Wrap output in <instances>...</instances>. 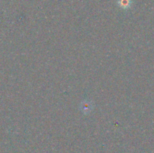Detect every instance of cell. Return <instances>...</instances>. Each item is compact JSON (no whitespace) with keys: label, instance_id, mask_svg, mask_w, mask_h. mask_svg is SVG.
<instances>
[{"label":"cell","instance_id":"cell-1","mask_svg":"<svg viewBox=\"0 0 154 153\" xmlns=\"http://www.w3.org/2000/svg\"><path fill=\"white\" fill-rule=\"evenodd\" d=\"M129 3H130L129 0H122L121 5L123 6V7H127V6L129 5Z\"/></svg>","mask_w":154,"mask_h":153}]
</instances>
